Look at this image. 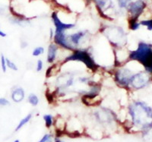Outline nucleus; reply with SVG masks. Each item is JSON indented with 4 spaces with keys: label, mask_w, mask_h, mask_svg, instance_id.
Listing matches in <instances>:
<instances>
[{
    "label": "nucleus",
    "mask_w": 152,
    "mask_h": 142,
    "mask_svg": "<svg viewBox=\"0 0 152 142\" xmlns=\"http://www.w3.org/2000/svg\"><path fill=\"white\" fill-rule=\"evenodd\" d=\"M117 2L119 8H121V9H127L129 5L132 2V0H117Z\"/></svg>",
    "instance_id": "4be33fe9"
},
{
    "label": "nucleus",
    "mask_w": 152,
    "mask_h": 142,
    "mask_svg": "<svg viewBox=\"0 0 152 142\" xmlns=\"http://www.w3.org/2000/svg\"><path fill=\"white\" fill-rule=\"evenodd\" d=\"M150 82V76L145 71L133 74L129 82V86L135 90H141L145 87Z\"/></svg>",
    "instance_id": "423d86ee"
},
{
    "label": "nucleus",
    "mask_w": 152,
    "mask_h": 142,
    "mask_svg": "<svg viewBox=\"0 0 152 142\" xmlns=\"http://www.w3.org/2000/svg\"><path fill=\"white\" fill-rule=\"evenodd\" d=\"M54 44L59 47L66 49L67 50L74 51L76 49L71 44L66 31H55L53 36Z\"/></svg>",
    "instance_id": "1a4fd4ad"
},
{
    "label": "nucleus",
    "mask_w": 152,
    "mask_h": 142,
    "mask_svg": "<svg viewBox=\"0 0 152 142\" xmlns=\"http://www.w3.org/2000/svg\"><path fill=\"white\" fill-rule=\"evenodd\" d=\"M1 66H2V71L5 72L7 69V66H6V61H5V58L3 54L1 55Z\"/></svg>",
    "instance_id": "b1692460"
},
{
    "label": "nucleus",
    "mask_w": 152,
    "mask_h": 142,
    "mask_svg": "<svg viewBox=\"0 0 152 142\" xmlns=\"http://www.w3.org/2000/svg\"><path fill=\"white\" fill-rule=\"evenodd\" d=\"M130 60L138 61L145 68L148 73L152 72V46L140 42L137 50L132 51L129 56Z\"/></svg>",
    "instance_id": "f03ea898"
},
{
    "label": "nucleus",
    "mask_w": 152,
    "mask_h": 142,
    "mask_svg": "<svg viewBox=\"0 0 152 142\" xmlns=\"http://www.w3.org/2000/svg\"><path fill=\"white\" fill-rule=\"evenodd\" d=\"M69 61H78L83 63L91 71H96L98 68V66L95 63L94 59L91 55V54L86 50H78L76 49L75 50L73 51L71 55L66 58L65 63Z\"/></svg>",
    "instance_id": "20e7f679"
},
{
    "label": "nucleus",
    "mask_w": 152,
    "mask_h": 142,
    "mask_svg": "<svg viewBox=\"0 0 152 142\" xmlns=\"http://www.w3.org/2000/svg\"><path fill=\"white\" fill-rule=\"evenodd\" d=\"M12 100L15 103H21L25 98V91L22 87H16L12 92Z\"/></svg>",
    "instance_id": "ddd939ff"
},
{
    "label": "nucleus",
    "mask_w": 152,
    "mask_h": 142,
    "mask_svg": "<svg viewBox=\"0 0 152 142\" xmlns=\"http://www.w3.org/2000/svg\"><path fill=\"white\" fill-rule=\"evenodd\" d=\"M53 135L50 133H47L38 141V142H53Z\"/></svg>",
    "instance_id": "412c9836"
},
{
    "label": "nucleus",
    "mask_w": 152,
    "mask_h": 142,
    "mask_svg": "<svg viewBox=\"0 0 152 142\" xmlns=\"http://www.w3.org/2000/svg\"><path fill=\"white\" fill-rule=\"evenodd\" d=\"M74 84V75L72 72H65L59 75L56 82V87L59 91L67 90Z\"/></svg>",
    "instance_id": "6e6552de"
},
{
    "label": "nucleus",
    "mask_w": 152,
    "mask_h": 142,
    "mask_svg": "<svg viewBox=\"0 0 152 142\" xmlns=\"http://www.w3.org/2000/svg\"><path fill=\"white\" fill-rule=\"evenodd\" d=\"M94 2L98 10L100 11L102 14L104 11L113 9V2L112 0H94Z\"/></svg>",
    "instance_id": "4468645a"
},
{
    "label": "nucleus",
    "mask_w": 152,
    "mask_h": 142,
    "mask_svg": "<svg viewBox=\"0 0 152 142\" xmlns=\"http://www.w3.org/2000/svg\"><path fill=\"white\" fill-rule=\"evenodd\" d=\"M44 48L43 47H37L34 49L32 52V55L34 56V57H37V56H40V55H43L44 53Z\"/></svg>",
    "instance_id": "aec40b11"
},
{
    "label": "nucleus",
    "mask_w": 152,
    "mask_h": 142,
    "mask_svg": "<svg viewBox=\"0 0 152 142\" xmlns=\"http://www.w3.org/2000/svg\"><path fill=\"white\" fill-rule=\"evenodd\" d=\"M32 117H33V114H32V113H28L26 116H24V118H23L21 121L19 122V123L18 124L17 126H16L15 131V132H18L19 130H21L24 125H26V124H28V123L31 121Z\"/></svg>",
    "instance_id": "dca6fc26"
},
{
    "label": "nucleus",
    "mask_w": 152,
    "mask_h": 142,
    "mask_svg": "<svg viewBox=\"0 0 152 142\" xmlns=\"http://www.w3.org/2000/svg\"><path fill=\"white\" fill-rule=\"evenodd\" d=\"M138 19H134V18H130L129 24V28L132 31H136L139 28L140 24L137 21Z\"/></svg>",
    "instance_id": "6ab92c4d"
},
{
    "label": "nucleus",
    "mask_w": 152,
    "mask_h": 142,
    "mask_svg": "<svg viewBox=\"0 0 152 142\" xmlns=\"http://www.w3.org/2000/svg\"><path fill=\"white\" fill-rule=\"evenodd\" d=\"M87 35V31H81L76 32V33H72L71 35H69L68 37H69V40L71 43L72 45L75 47V49H77L78 47H79L82 44V41H84L85 36Z\"/></svg>",
    "instance_id": "f8f14e48"
},
{
    "label": "nucleus",
    "mask_w": 152,
    "mask_h": 142,
    "mask_svg": "<svg viewBox=\"0 0 152 142\" xmlns=\"http://www.w3.org/2000/svg\"><path fill=\"white\" fill-rule=\"evenodd\" d=\"M141 24H142L144 26L147 27L148 30H152V19L142 21V22H141Z\"/></svg>",
    "instance_id": "a878e982"
},
{
    "label": "nucleus",
    "mask_w": 152,
    "mask_h": 142,
    "mask_svg": "<svg viewBox=\"0 0 152 142\" xmlns=\"http://www.w3.org/2000/svg\"><path fill=\"white\" fill-rule=\"evenodd\" d=\"M58 52V46L55 44H50L47 50V62L50 64L54 63Z\"/></svg>",
    "instance_id": "2eb2a0df"
},
{
    "label": "nucleus",
    "mask_w": 152,
    "mask_h": 142,
    "mask_svg": "<svg viewBox=\"0 0 152 142\" xmlns=\"http://www.w3.org/2000/svg\"><path fill=\"white\" fill-rule=\"evenodd\" d=\"M0 36H2V37H5V36H6V33H4V32L2 31H0Z\"/></svg>",
    "instance_id": "c756f323"
},
{
    "label": "nucleus",
    "mask_w": 152,
    "mask_h": 142,
    "mask_svg": "<svg viewBox=\"0 0 152 142\" xmlns=\"http://www.w3.org/2000/svg\"><path fill=\"white\" fill-rule=\"evenodd\" d=\"M104 35L114 47H123L127 44V35L119 27H110L104 29Z\"/></svg>",
    "instance_id": "7ed1b4c3"
},
{
    "label": "nucleus",
    "mask_w": 152,
    "mask_h": 142,
    "mask_svg": "<svg viewBox=\"0 0 152 142\" xmlns=\"http://www.w3.org/2000/svg\"><path fill=\"white\" fill-rule=\"evenodd\" d=\"M53 141L54 142H65L64 141L62 140V139H61L59 137H56L55 138H53Z\"/></svg>",
    "instance_id": "c85d7f7f"
},
{
    "label": "nucleus",
    "mask_w": 152,
    "mask_h": 142,
    "mask_svg": "<svg viewBox=\"0 0 152 142\" xmlns=\"http://www.w3.org/2000/svg\"><path fill=\"white\" fill-rule=\"evenodd\" d=\"M145 7L146 3L144 0H136L135 2H131L127 9L131 15V18L138 19V17L142 15Z\"/></svg>",
    "instance_id": "9d476101"
},
{
    "label": "nucleus",
    "mask_w": 152,
    "mask_h": 142,
    "mask_svg": "<svg viewBox=\"0 0 152 142\" xmlns=\"http://www.w3.org/2000/svg\"><path fill=\"white\" fill-rule=\"evenodd\" d=\"M53 36H54L53 30L50 29V40H52V39H53Z\"/></svg>",
    "instance_id": "cd10ccee"
},
{
    "label": "nucleus",
    "mask_w": 152,
    "mask_h": 142,
    "mask_svg": "<svg viewBox=\"0 0 152 142\" xmlns=\"http://www.w3.org/2000/svg\"><path fill=\"white\" fill-rule=\"evenodd\" d=\"M51 17H52L53 24L55 25V31H66L67 30L72 29L75 26L74 24H66V23L62 22L56 12L53 13Z\"/></svg>",
    "instance_id": "9b49d317"
},
{
    "label": "nucleus",
    "mask_w": 152,
    "mask_h": 142,
    "mask_svg": "<svg viewBox=\"0 0 152 142\" xmlns=\"http://www.w3.org/2000/svg\"><path fill=\"white\" fill-rule=\"evenodd\" d=\"M10 105V103L8 100L7 99L5 98H0V106H5Z\"/></svg>",
    "instance_id": "bb28decb"
},
{
    "label": "nucleus",
    "mask_w": 152,
    "mask_h": 142,
    "mask_svg": "<svg viewBox=\"0 0 152 142\" xmlns=\"http://www.w3.org/2000/svg\"><path fill=\"white\" fill-rule=\"evenodd\" d=\"M28 102L32 106H37L40 103V100H39V97L36 94H31L28 97Z\"/></svg>",
    "instance_id": "a211bd4d"
},
{
    "label": "nucleus",
    "mask_w": 152,
    "mask_h": 142,
    "mask_svg": "<svg viewBox=\"0 0 152 142\" xmlns=\"http://www.w3.org/2000/svg\"><path fill=\"white\" fill-rule=\"evenodd\" d=\"M5 61H6V66H7L8 68H9L11 70H13V71H18V68L17 65L15 63H14L13 62L10 60L9 59H6L5 58Z\"/></svg>",
    "instance_id": "5701e85b"
},
{
    "label": "nucleus",
    "mask_w": 152,
    "mask_h": 142,
    "mask_svg": "<svg viewBox=\"0 0 152 142\" xmlns=\"http://www.w3.org/2000/svg\"><path fill=\"white\" fill-rule=\"evenodd\" d=\"M13 142H20V141H19L18 139H16V140H15Z\"/></svg>",
    "instance_id": "7c9ffc66"
},
{
    "label": "nucleus",
    "mask_w": 152,
    "mask_h": 142,
    "mask_svg": "<svg viewBox=\"0 0 152 142\" xmlns=\"http://www.w3.org/2000/svg\"><path fill=\"white\" fill-rule=\"evenodd\" d=\"M95 121L99 125L105 127H111L116 123V116L113 111L105 107H100L94 112Z\"/></svg>",
    "instance_id": "39448f33"
},
{
    "label": "nucleus",
    "mask_w": 152,
    "mask_h": 142,
    "mask_svg": "<svg viewBox=\"0 0 152 142\" xmlns=\"http://www.w3.org/2000/svg\"><path fill=\"white\" fill-rule=\"evenodd\" d=\"M129 113L132 125L142 132H148L152 128V109L145 103L135 101L130 104Z\"/></svg>",
    "instance_id": "f257e3e1"
},
{
    "label": "nucleus",
    "mask_w": 152,
    "mask_h": 142,
    "mask_svg": "<svg viewBox=\"0 0 152 142\" xmlns=\"http://www.w3.org/2000/svg\"><path fill=\"white\" fill-rule=\"evenodd\" d=\"M43 121L45 123V126L47 128H50L54 124V118L51 114H45L43 116Z\"/></svg>",
    "instance_id": "f3484780"
},
{
    "label": "nucleus",
    "mask_w": 152,
    "mask_h": 142,
    "mask_svg": "<svg viewBox=\"0 0 152 142\" xmlns=\"http://www.w3.org/2000/svg\"><path fill=\"white\" fill-rule=\"evenodd\" d=\"M43 61L41 59H38L37 62V65H36V71L37 72H40L43 70Z\"/></svg>",
    "instance_id": "393cba45"
},
{
    "label": "nucleus",
    "mask_w": 152,
    "mask_h": 142,
    "mask_svg": "<svg viewBox=\"0 0 152 142\" xmlns=\"http://www.w3.org/2000/svg\"><path fill=\"white\" fill-rule=\"evenodd\" d=\"M132 72L129 68H121L116 70L114 73V81L119 87L128 88L129 87V82Z\"/></svg>",
    "instance_id": "0eeeda50"
}]
</instances>
